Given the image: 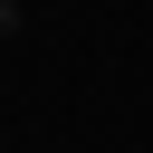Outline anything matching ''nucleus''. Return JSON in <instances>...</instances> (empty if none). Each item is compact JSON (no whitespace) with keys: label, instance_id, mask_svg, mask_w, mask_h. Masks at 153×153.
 <instances>
[{"label":"nucleus","instance_id":"obj_1","mask_svg":"<svg viewBox=\"0 0 153 153\" xmlns=\"http://www.w3.org/2000/svg\"><path fill=\"white\" fill-rule=\"evenodd\" d=\"M19 29H29V10H19V0H0V38H19Z\"/></svg>","mask_w":153,"mask_h":153}]
</instances>
